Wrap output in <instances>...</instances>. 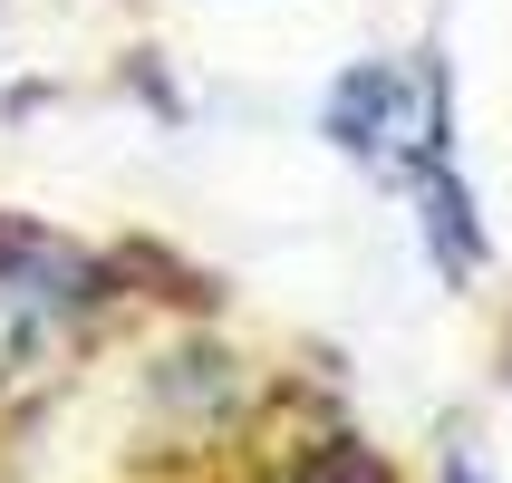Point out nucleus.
<instances>
[{"instance_id": "f257e3e1", "label": "nucleus", "mask_w": 512, "mask_h": 483, "mask_svg": "<svg viewBox=\"0 0 512 483\" xmlns=\"http://www.w3.org/2000/svg\"><path fill=\"white\" fill-rule=\"evenodd\" d=\"M290 483H387V474H377L368 455H319L310 474H290Z\"/></svg>"}, {"instance_id": "f03ea898", "label": "nucleus", "mask_w": 512, "mask_h": 483, "mask_svg": "<svg viewBox=\"0 0 512 483\" xmlns=\"http://www.w3.org/2000/svg\"><path fill=\"white\" fill-rule=\"evenodd\" d=\"M435 483H493V464L474 455V445H445V455H435Z\"/></svg>"}]
</instances>
